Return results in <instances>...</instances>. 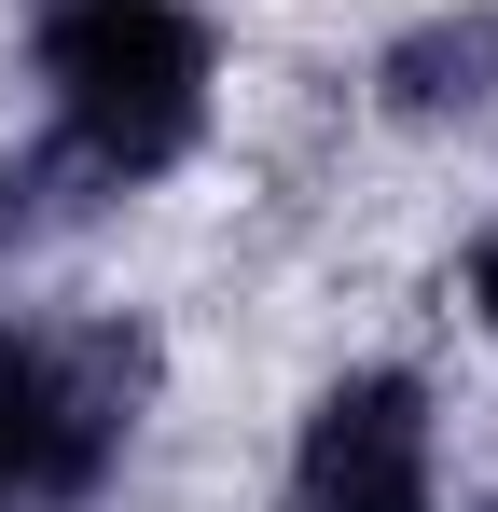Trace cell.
Here are the masks:
<instances>
[{
  "label": "cell",
  "mask_w": 498,
  "mask_h": 512,
  "mask_svg": "<svg viewBox=\"0 0 498 512\" xmlns=\"http://www.w3.org/2000/svg\"><path fill=\"white\" fill-rule=\"evenodd\" d=\"M457 291H471V319H485V346H498V236H471V263H457Z\"/></svg>",
  "instance_id": "obj_5"
},
{
  "label": "cell",
  "mask_w": 498,
  "mask_h": 512,
  "mask_svg": "<svg viewBox=\"0 0 498 512\" xmlns=\"http://www.w3.org/2000/svg\"><path fill=\"white\" fill-rule=\"evenodd\" d=\"M374 111H388V125H485L498 111V0L415 14L402 42L374 56Z\"/></svg>",
  "instance_id": "obj_4"
},
{
  "label": "cell",
  "mask_w": 498,
  "mask_h": 512,
  "mask_svg": "<svg viewBox=\"0 0 498 512\" xmlns=\"http://www.w3.org/2000/svg\"><path fill=\"white\" fill-rule=\"evenodd\" d=\"M28 84H42V167L70 194H139L194 167L222 111V28L194 0H28Z\"/></svg>",
  "instance_id": "obj_1"
},
{
  "label": "cell",
  "mask_w": 498,
  "mask_h": 512,
  "mask_svg": "<svg viewBox=\"0 0 498 512\" xmlns=\"http://www.w3.org/2000/svg\"><path fill=\"white\" fill-rule=\"evenodd\" d=\"M277 512H443V416L415 360H346L305 429H291V485Z\"/></svg>",
  "instance_id": "obj_3"
},
{
  "label": "cell",
  "mask_w": 498,
  "mask_h": 512,
  "mask_svg": "<svg viewBox=\"0 0 498 512\" xmlns=\"http://www.w3.org/2000/svg\"><path fill=\"white\" fill-rule=\"evenodd\" d=\"M0 250H14V194H0Z\"/></svg>",
  "instance_id": "obj_6"
},
{
  "label": "cell",
  "mask_w": 498,
  "mask_h": 512,
  "mask_svg": "<svg viewBox=\"0 0 498 512\" xmlns=\"http://www.w3.org/2000/svg\"><path fill=\"white\" fill-rule=\"evenodd\" d=\"M471 512H498V499H471Z\"/></svg>",
  "instance_id": "obj_7"
},
{
  "label": "cell",
  "mask_w": 498,
  "mask_h": 512,
  "mask_svg": "<svg viewBox=\"0 0 498 512\" xmlns=\"http://www.w3.org/2000/svg\"><path fill=\"white\" fill-rule=\"evenodd\" d=\"M153 416L139 319H14L0 333V512H83Z\"/></svg>",
  "instance_id": "obj_2"
}]
</instances>
